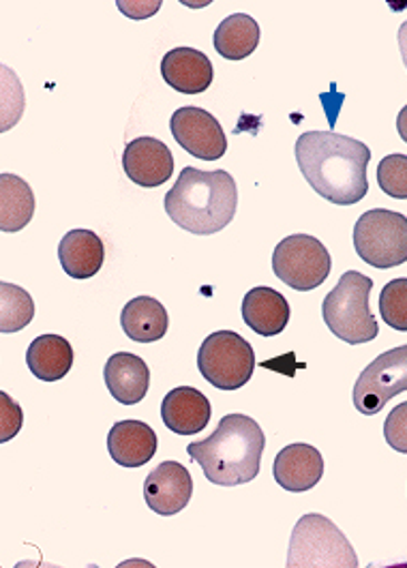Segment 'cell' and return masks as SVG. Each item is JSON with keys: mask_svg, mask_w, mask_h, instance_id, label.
I'll use <instances>...</instances> for the list:
<instances>
[{"mask_svg": "<svg viewBox=\"0 0 407 568\" xmlns=\"http://www.w3.org/2000/svg\"><path fill=\"white\" fill-rule=\"evenodd\" d=\"M170 129L174 140L187 151L189 155L202 161H217L227 151V138L220 121L195 105L179 108L172 114Z\"/></svg>", "mask_w": 407, "mask_h": 568, "instance_id": "obj_10", "label": "cell"}, {"mask_svg": "<svg viewBox=\"0 0 407 568\" xmlns=\"http://www.w3.org/2000/svg\"><path fill=\"white\" fill-rule=\"evenodd\" d=\"M0 331L18 333L27 328L34 317V301L20 285L0 284Z\"/></svg>", "mask_w": 407, "mask_h": 568, "instance_id": "obj_24", "label": "cell"}, {"mask_svg": "<svg viewBox=\"0 0 407 568\" xmlns=\"http://www.w3.org/2000/svg\"><path fill=\"white\" fill-rule=\"evenodd\" d=\"M384 438L390 448L407 455V402L395 406L386 416Z\"/></svg>", "mask_w": 407, "mask_h": 568, "instance_id": "obj_27", "label": "cell"}, {"mask_svg": "<svg viewBox=\"0 0 407 568\" xmlns=\"http://www.w3.org/2000/svg\"><path fill=\"white\" fill-rule=\"evenodd\" d=\"M372 290V277L347 271L322 303V317L328 331L349 346L369 344L379 335V324L369 307Z\"/></svg>", "mask_w": 407, "mask_h": 568, "instance_id": "obj_4", "label": "cell"}, {"mask_svg": "<svg viewBox=\"0 0 407 568\" xmlns=\"http://www.w3.org/2000/svg\"><path fill=\"white\" fill-rule=\"evenodd\" d=\"M193 496V478L179 462H163L146 476L144 498L151 510L163 517L179 515Z\"/></svg>", "mask_w": 407, "mask_h": 568, "instance_id": "obj_11", "label": "cell"}, {"mask_svg": "<svg viewBox=\"0 0 407 568\" xmlns=\"http://www.w3.org/2000/svg\"><path fill=\"white\" fill-rule=\"evenodd\" d=\"M273 476L285 491L305 494L322 480L324 457L312 444H289L279 450Z\"/></svg>", "mask_w": 407, "mask_h": 568, "instance_id": "obj_14", "label": "cell"}, {"mask_svg": "<svg viewBox=\"0 0 407 568\" xmlns=\"http://www.w3.org/2000/svg\"><path fill=\"white\" fill-rule=\"evenodd\" d=\"M126 337L138 344H153L167 335L170 317L165 307L153 296L131 298L121 314Z\"/></svg>", "mask_w": 407, "mask_h": 568, "instance_id": "obj_20", "label": "cell"}, {"mask_svg": "<svg viewBox=\"0 0 407 568\" xmlns=\"http://www.w3.org/2000/svg\"><path fill=\"white\" fill-rule=\"evenodd\" d=\"M165 213L195 236H211L236 217L238 190L230 172H202L187 165L174 187L165 193Z\"/></svg>", "mask_w": 407, "mask_h": 568, "instance_id": "obj_2", "label": "cell"}, {"mask_svg": "<svg viewBox=\"0 0 407 568\" xmlns=\"http://www.w3.org/2000/svg\"><path fill=\"white\" fill-rule=\"evenodd\" d=\"M197 369L202 378L220 390L243 388L255 369V352L245 337L234 331L208 335L197 352Z\"/></svg>", "mask_w": 407, "mask_h": 568, "instance_id": "obj_7", "label": "cell"}, {"mask_svg": "<svg viewBox=\"0 0 407 568\" xmlns=\"http://www.w3.org/2000/svg\"><path fill=\"white\" fill-rule=\"evenodd\" d=\"M407 390V346L393 347L379 354L365 367L354 384V406L365 416H374Z\"/></svg>", "mask_w": 407, "mask_h": 568, "instance_id": "obj_9", "label": "cell"}, {"mask_svg": "<svg viewBox=\"0 0 407 568\" xmlns=\"http://www.w3.org/2000/svg\"><path fill=\"white\" fill-rule=\"evenodd\" d=\"M211 414L208 397L193 386L172 388L161 404L163 425L179 436L200 434L211 423Z\"/></svg>", "mask_w": 407, "mask_h": 568, "instance_id": "obj_15", "label": "cell"}, {"mask_svg": "<svg viewBox=\"0 0 407 568\" xmlns=\"http://www.w3.org/2000/svg\"><path fill=\"white\" fill-rule=\"evenodd\" d=\"M157 434L142 420H121L108 434L110 457L123 468H142L157 453Z\"/></svg>", "mask_w": 407, "mask_h": 568, "instance_id": "obj_17", "label": "cell"}, {"mask_svg": "<svg viewBox=\"0 0 407 568\" xmlns=\"http://www.w3.org/2000/svg\"><path fill=\"white\" fill-rule=\"evenodd\" d=\"M161 75L167 87L183 95H202L213 84L211 59L195 48H174L161 61Z\"/></svg>", "mask_w": 407, "mask_h": 568, "instance_id": "obj_13", "label": "cell"}, {"mask_svg": "<svg viewBox=\"0 0 407 568\" xmlns=\"http://www.w3.org/2000/svg\"><path fill=\"white\" fill-rule=\"evenodd\" d=\"M379 314L381 320L395 328V331H407V280H393L384 285L379 294Z\"/></svg>", "mask_w": 407, "mask_h": 568, "instance_id": "obj_25", "label": "cell"}, {"mask_svg": "<svg viewBox=\"0 0 407 568\" xmlns=\"http://www.w3.org/2000/svg\"><path fill=\"white\" fill-rule=\"evenodd\" d=\"M377 185L395 200H407V155H388L377 165Z\"/></svg>", "mask_w": 407, "mask_h": 568, "instance_id": "obj_26", "label": "cell"}, {"mask_svg": "<svg viewBox=\"0 0 407 568\" xmlns=\"http://www.w3.org/2000/svg\"><path fill=\"white\" fill-rule=\"evenodd\" d=\"M125 174L140 187H159L174 174V155L157 138H135L123 153Z\"/></svg>", "mask_w": 407, "mask_h": 568, "instance_id": "obj_12", "label": "cell"}, {"mask_svg": "<svg viewBox=\"0 0 407 568\" xmlns=\"http://www.w3.org/2000/svg\"><path fill=\"white\" fill-rule=\"evenodd\" d=\"M330 253L309 234H292L273 252V273L298 292H312L330 275Z\"/></svg>", "mask_w": 407, "mask_h": 568, "instance_id": "obj_8", "label": "cell"}, {"mask_svg": "<svg viewBox=\"0 0 407 568\" xmlns=\"http://www.w3.org/2000/svg\"><path fill=\"white\" fill-rule=\"evenodd\" d=\"M264 446L266 436L257 420L247 414H227L206 440L189 444L187 453L211 483L236 487L260 474Z\"/></svg>", "mask_w": 407, "mask_h": 568, "instance_id": "obj_3", "label": "cell"}, {"mask_svg": "<svg viewBox=\"0 0 407 568\" xmlns=\"http://www.w3.org/2000/svg\"><path fill=\"white\" fill-rule=\"evenodd\" d=\"M397 131H399L401 140L407 144V105L399 112V116H397Z\"/></svg>", "mask_w": 407, "mask_h": 568, "instance_id": "obj_29", "label": "cell"}, {"mask_svg": "<svg viewBox=\"0 0 407 568\" xmlns=\"http://www.w3.org/2000/svg\"><path fill=\"white\" fill-rule=\"evenodd\" d=\"M59 257L64 273L73 280H91L105 260V247L99 234L91 230H71L59 245Z\"/></svg>", "mask_w": 407, "mask_h": 568, "instance_id": "obj_19", "label": "cell"}, {"mask_svg": "<svg viewBox=\"0 0 407 568\" xmlns=\"http://www.w3.org/2000/svg\"><path fill=\"white\" fill-rule=\"evenodd\" d=\"M260 45V27L247 13L225 18L215 31V50L225 61L238 63L251 57Z\"/></svg>", "mask_w": 407, "mask_h": 568, "instance_id": "obj_22", "label": "cell"}, {"mask_svg": "<svg viewBox=\"0 0 407 568\" xmlns=\"http://www.w3.org/2000/svg\"><path fill=\"white\" fill-rule=\"evenodd\" d=\"M103 379L121 406H138L149 393L151 369L138 354L116 352L105 363Z\"/></svg>", "mask_w": 407, "mask_h": 568, "instance_id": "obj_16", "label": "cell"}, {"mask_svg": "<svg viewBox=\"0 0 407 568\" xmlns=\"http://www.w3.org/2000/svg\"><path fill=\"white\" fill-rule=\"evenodd\" d=\"M27 363L34 378L59 382L73 367V347L61 335H41L29 346Z\"/></svg>", "mask_w": 407, "mask_h": 568, "instance_id": "obj_21", "label": "cell"}, {"mask_svg": "<svg viewBox=\"0 0 407 568\" xmlns=\"http://www.w3.org/2000/svg\"><path fill=\"white\" fill-rule=\"evenodd\" d=\"M243 320L260 337H277L289 322V303L273 287H253L243 298Z\"/></svg>", "mask_w": 407, "mask_h": 568, "instance_id": "obj_18", "label": "cell"}, {"mask_svg": "<svg viewBox=\"0 0 407 568\" xmlns=\"http://www.w3.org/2000/svg\"><path fill=\"white\" fill-rule=\"evenodd\" d=\"M399 50H401V59L407 69V22H404L399 29Z\"/></svg>", "mask_w": 407, "mask_h": 568, "instance_id": "obj_30", "label": "cell"}, {"mask_svg": "<svg viewBox=\"0 0 407 568\" xmlns=\"http://www.w3.org/2000/svg\"><path fill=\"white\" fill-rule=\"evenodd\" d=\"M0 443H9L22 429L24 414L7 393H0Z\"/></svg>", "mask_w": 407, "mask_h": 568, "instance_id": "obj_28", "label": "cell"}, {"mask_svg": "<svg viewBox=\"0 0 407 568\" xmlns=\"http://www.w3.org/2000/svg\"><path fill=\"white\" fill-rule=\"evenodd\" d=\"M296 161L315 193L333 204H358L369 191L367 165L372 151L349 135L305 131L296 140Z\"/></svg>", "mask_w": 407, "mask_h": 568, "instance_id": "obj_1", "label": "cell"}, {"mask_svg": "<svg viewBox=\"0 0 407 568\" xmlns=\"http://www.w3.org/2000/svg\"><path fill=\"white\" fill-rule=\"evenodd\" d=\"M34 215V193L29 183L16 174H0V227L20 232Z\"/></svg>", "mask_w": 407, "mask_h": 568, "instance_id": "obj_23", "label": "cell"}, {"mask_svg": "<svg viewBox=\"0 0 407 568\" xmlns=\"http://www.w3.org/2000/svg\"><path fill=\"white\" fill-rule=\"evenodd\" d=\"M287 568H358V556L344 532L324 515H305L294 526Z\"/></svg>", "mask_w": 407, "mask_h": 568, "instance_id": "obj_5", "label": "cell"}, {"mask_svg": "<svg viewBox=\"0 0 407 568\" xmlns=\"http://www.w3.org/2000/svg\"><path fill=\"white\" fill-rule=\"evenodd\" d=\"M354 250L369 266L388 271L407 262V217L374 209L358 217L354 225Z\"/></svg>", "mask_w": 407, "mask_h": 568, "instance_id": "obj_6", "label": "cell"}]
</instances>
